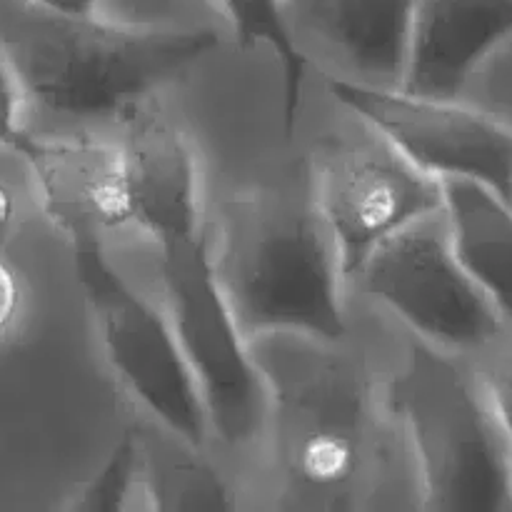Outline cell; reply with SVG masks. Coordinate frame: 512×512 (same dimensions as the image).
<instances>
[{"mask_svg": "<svg viewBox=\"0 0 512 512\" xmlns=\"http://www.w3.org/2000/svg\"><path fill=\"white\" fill-rule=\"evenodd\" d=\"M115 143L123 158L130 220L155 245L200 238L205 223L198 155L183 130L153 98L118 120Z\"/></svg>", "mask_w": 512, "mask_h": 512, "instance_id": "obj_11", "label": "cell"}, {"mask_svg": "<svg viewBox=\"0 0 512 512\" xmlns=\"http://www.w3.org/2000/svg\"><path fill=\"white\" fill-rule=\"evenodd\" d=\"M38 8L60 15H95L103 13V0H30Z\"/></svg>", "mask_w": 512, "mask_h": 512, "instance_id": "obj_20", "label": "cell"}, {"mask_svg": "<svg viewBox=\"0 0 512 512\" xmlns=\"http://www.w3.org/2000/svg\"><path fill=\"white\" fill-rule=\"evenodd\" d=\"M23 105V88H20L18 78H15L5 55L0 53V145L18 150L20 140L28 133L23 128V115H20L23 113Z\"/></svg>", "mask_w": 512, "mask_h": 512, "instance_id": "obj_18", "label": "cell"}, {"mask_svg": "<svg viewBox=\"0 0 512 512\" xmlns=\"http://www.w3.org/2000/svg\"><path fill=\"white\" fill-rule=\"evenodd\" d=\"M218 43L213 28L60 15L30 0H0V53L25 100L75 125L118 123Z\"/></svg>", "mask_w": 512, "mask_h": 512, "instance_id": "obj_3", "label": "cell"}, {"mask_svg": "<svg viewBox=\"0 0 512 512\" xmlns=\"http://www.w3.org/2000/svg\"><path fill=\"white\" fill-rule=\"evenodd\" d=\"M323 78V75H320ZM325 93L380 130L433 178H468L512 203V128L460 98L323 78Z\"/></svg>", "mask_w": 512, "mask_h": 512, "instance_id": "obj_9", "label": "cell"}, {"mask_svg": "<svg viewBox=\"0 0 512 512\" xmlns=\"http://www.w3.org/2000/svg\"><path fill=\"white\" fill-rule=\"evenodd\" d=\"M25 310V290L18 273L0 260V343L15 333Z\"/></svg>", "mask_w": 512, "mask_h": 512, "instance_id": "obj_19", "label": "cell"}, {"mask_svg": "<svg viewBox=\"0 0 512 512\" xmlns=\"http://www.w3.org/2000/svg\"><path fill=\"white\" fill-rule=\"evenodd\" d=\"M78 512H120L143 508V440L140 428L128 430L108 463L68 505Z\"/></svg>", "mask_w": 512, "mask_h": 512, "instance_id": "obj_16", "label": "cell"}, {"mask_svg": "<svg viewBox=\"0 0 512 512\" xmlns=\"http://www.w3.org/2000/svg\"><path fill=\"white\" fill-rule=\"evenodd\" d=\"M15 153L33 175L40 205L75 240H103L133 225L123 158L115 138L85 133L33 135L28 130Z\"/></svg>", "mask_w": 512, "mask_h": 512, "instance_id": "obj_12", "label": "cell"}, {"mask_svg": "<svg viewBox=\"0 0 512 512\" xmlns=\"http://www.w3.org/2000/svg\"><path fill=\"white\" fill-rule=\"evenodd\" d=\"M15 218H18V203H15L10 188H5V185L0 183V245L5 243V238H8L10 230H13Z\"/></svg>", "mask_w": 512, "mask_h": 512, "instance_id": "obj_21", "label": "cell"}, {"mask_svg": "<svg viewBox=\"0 0 512 512\" xmlns=\"http://www.w3.org/2000/svg\"><path fill=\"white\" fill-rule=\"evenodd\" d=\"M383 375L418 508L510 512L512 445L478 360L443 353L393 325Z\"/></svg>", "mask_w": 512, "mask_h": 512, "instance_id": "obj_4", "label": "cell"}, {"mask_svg": "<svg viewBox=\"0 0 512 512\" xmlns=\"http://www.w3.org/2000/svg\"><path fill=\"white\" fill-rule=\"evenodd\" d=\"M478 360V368L483 373L485 385L490 390L495 408H498L500 420H503L505 430L512 445V330L488 350Z\"/></svg>", "mask_w": 512, "mask_h": 512, "instance_id": "obj_17", "label": "cell"}, {"mask_svg": "<svg viewBox=\"0 0 512 512\" xmlns=\"http://www.w3.org/2000/svg\"><path fill=\"white\" fill-rule=\"evenodd\" d=\"M440 218L460 268L512 328V203L478 180L445 178Z\"/></svg>", "mask_w": 512, "mask_h": 512, "instance_id": "obj_14", "label": "cell"}, {"mask_svg": "<svg viewBox=\"0 0 512 512\" xmlns=\"http://www.w3.org/2000/svg\"><path fill=\"white\" fill-rule=\"evenodd\" d=\"M290 40L323 78L400 88L415 0H280Z\"/></svg>", "mask_w": 512, "mask_h": 512, "instance_id": "obj_10", "label": "cell"}, {"mask_svg": "<svg viewBox=\"0 0 512 512\" xmlns=\"http://www.w3.org/2000/svg\"><path fill=\"white\" fill-rule=\"evenodd\" d=\"M158 268V303L193 373L210 443L245 485L250 503V478L268 418L263 368L215 280L203 235L158 243Z\"/></svg>", "mask_w": 512, "mask_h": 512, "instance_id": "obj_5", "label": "cell"}, {"mask_svg": "<svg viewBox=\"0 0 512 512\" xmlns=\"http://www.w3.org/2000/svg\"><path fill=\"white\" fill-rule=\"evenodd\" d=\"M73 245L100 345L123 388L155 428L190 448L213 450L203 400L163 305L120 275L103 240Z\"/></svg>", "mask_w": 512, "mask_h": 512, "instance_id": "obj_8", "label": "cell"}, {"mask_svg": "<svg viewBox=\"0 0 512 512\" xmlns=\"http://www.w3.org/2000/svg\"><path fill=\"white\" fill-rule=\"evenodd\" d=\"M512 38V0H415L400 88L460 98L490 53Z\"/></svg>", "mask_w": 512, "mask_h": 512, "instance_id": "obj_13", "label": "cell"}, {"mask_svg": "<svg viewBox=\"0 0 512 512\" xmlns=\"http://www.w3.org/2000/svg\"><path fill=\"white\" fill-rule=\"evenodd\" d=\"M348 293L443 353L480 358L508 333L498 308L455 260L440 210L383 240L350 275Z\"/></svg>", "mask_w": 512, "mask_h": 512, "instance_id": "obj_7", "label": "cell"}, {"mask_svg": "<svg viewBox=\"0 0 512 512\" xmlns=\"http://www.w3.org/2000/svg\"><path fill=\"white\" fill-rule=\"evenodd\" d=\"M220 18L228 23L230 33L240 45H268L280 60L283 68L285 88V125L293 130L298 118L300 100H303V85L308 78V68L303 55L290 40L285 28L280 0H210Z\"/></svg>", "mask_w": 512, "mask_h": 512, "instance_id": "obj_15", "label": "cell"}, {"mask_svg": "<svg viewBox=\"0 0 512 512\" xmlns=\"http://www.w3.org/2000/svg\"><path fill=\"white\" fill-rule=\"evenodd\" d=\"M308 135L305 168L345 283L383 240L440 210V180L410 163L363 115L338 103Z\"/></svg>", "mask_w": 512, "mask_h": 512, "instance_id": "obj_6", "label": "cell"}, {"mask_svg": "<svg viewBox=\"0 0 512 512\" xmlns=\"http://www.w3.org/2000/svg\"><path fill=\"white\" fill-rule=\"evenodd\" d=\"M215 280L245 338L295 333L315 340L353 335V300L310 188L298 180L240 190L205 213Z\"/></svg>", "mask_w": 512, "mask_h": 512, "instance_id": "obj_2", "label": "cell"}, {"mask_svg": "<svg viewBox=\"0 0 512 512\" xmlns=\"http://www.w3.org/2000/svg\"><path fill=\"white\" fill-rule=\"evenodd\" d=\"M250 348L268 383L250 505L375 510L403 470L413 475L408 445L385 398V348L373 353L355 333L335 343L273 333L253 338Z\"/></svg>", "mask_w": 512, "mask_h": 512, "instance_id": "obj_1", "label": "cell"}]
</instances>
